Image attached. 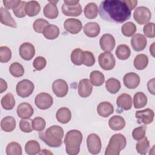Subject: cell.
Wrapping results in <instances>:
<instances>
[{"mask_svg":"<svg viewBox=\"0 0 155 155\" xmlns=\"http://www.w3.org/2000/svg\"><path fill=\"white\" fill-rule=\"evenodd\" d=\"M1 104L4 109L6 110H12L15 105V99L13 95L10 93H7L2 97Z\"/></svg>","mask_w":155,"mask_h":155,"instance_id":"obj_36","label":"cell"},{"mask_svg":"<svg viewBox=\"0 0 155 155\" xmlns=\"http://www.w3.org/2000/svg\"><path fill=\"white\" fill-rule=\"evenodd\" d=\"M65 30L71 34L74 35L79 33L82 28V24L80 20L75 18L67 19L64 23Z\"/></svg>","mask_w":155,"mask_h":155,"instance_id":"obj_12","label":"cell"},{"mask_svg":"<svg viewBox=\"0 0 155 155\" xmlns=\"http://www.w3.org/2000/svg\"><path fill=\"white\" fill-rule=\"evenodd\" d=\"M20 56L25 61L31 60L35 54L34 45L30 42H24L21 45L19 48Z\"/></svg>","mask_w":155,"mask_h":155,"instance_id":"obj_14","label":"cell"},{"mask_svg":"<svg viewBox=\"0 0 155 155\" xmlns=\"http://www.w3.org/2000/svg\"><path fill=\"white\" fill-rule=\"evenodd\" d=\"M99 44L102 50L110 52L112 51L115 47V39L111 34H104L99 39Z\"/></svg>","mask_w":155,"mask_h":155,"instance_id":"obj_13","label":"cell"},{"mask_svg":"<svg viewBox=\"0 0 155 155\" xmlns=\"http://www.w3.org/2000/svg\"><path fill=\"white\" fill-rule=\"evenodd\" d=\"M115 53L119 59L126 60L130 56L131 50L127 45L121 44L117 46Z\"/></svg>","mask_w":155,"mask_h":155,"instance_id":"obj_35","label":"cell"},{"mask_svg":"<svg viewBox=\"0 0 155 155\" xmlns=\"http://www.w3.org/2000/svg\"><path fill=\"white\" fill-rule=\"evenodd\" d=\"M147 96L141 91L136 93L133 96V104L136 109H139L144 107L147 104Z\"/></svg>","mask_w":155,"mask_h":155,"instance_id":"obj_32","label":"cell"},{"mask_svg":"<svg viewBox=\"0 0 155 155\" xmlns=\"http://www.w3.org/2000/svg\"><path fill=\"white\" fill-rule=\"evenodd\" d=\"M46 64L47 61L45 58L42 56L36 57L33 62V66L34 67L35 70L38 71H40L44 69V68H45V67L46 66Z\"/></svg>","mask_w":155,"mask_h":155,"instance_id":"obj_48","label":"cell"},{"mask_svg":"<svg viewBox=\"0 0 155 155\" xmlns=\"http://www.w3.org/2000/svg\"><path fill=\"white\" fill-rule=\"evenodd\" d=\"M87 146L88 151L91 154H99L102 147L101 140L99 136L95 133L90 134L87 139Z\"/></svg>","mask_w":155,"mask_h":155,"instance_id":"obj_9","label":"cell"},{"mask_svg":"<svg viewBox=\"0 0 155 155\" xmlns=\"http://www.w3.org/2000/svg\"><path fill=\"white\" fill-rule=\"evenodd\" d=\"M147 41L144 35L140 33H137L134 35L131 39V44L134 49L136 51H140L143 50L147 46Z\"/></svg>","mask_w":155,"mask_h":155,"instance_id":"obj_17","label":"cell"},{"mask_svg":"<svg viewBox=\"0 0 155 155\" xmlns=\"http://www.w3.org/2000/svg\"><path fill=\"white\" fill-rule=\"evenodd\" d=\"M82 134L78 130L68 131L65 136L64 143L66 153L69 155H76L79 153L80 145L82 141Z\"/></svg>","mask_w":155,"mask_h":155,"instance_id":"obj_3","label":"cell"},{"mask_svg":"<svg viewBox=\"0 0 155 155\" xmlns=\"http://www.w3.org/2000/svg\"><path fill=\"white\" fill-rule=\"evenodd\" d=\"M71 61L76 65L83 64L84 59V51L77 48L74 49L71 53Z\"/></svg>","mask_w":155,"mask_h":155,"instance_id":"obj_38","label":"cell"},{"mask_svg":"<svg viewBox=\"0 0 155 155\" xmlns=\"http://www.w3.org/2000/svg\"><path fill=\"white\" fill-rule=\"evenodd\" d=\"M108 125L114 131L121 130L125 126V120L123 117L119 115H114L109 119Z\"/></svg>","mask_w":155,"mask_h":155,"instance_id":"obj_25","label":"cell"},{"mask_svg":"<svg viewBox=\"0 0 155 155\" xmlns=\"http://www.w3.org/2000/svg\"><path fill=\"white\" fill-rule=\"evenodd\" d=\"M16 111L18 116L24 119L30 118L34 113L32 106L27 102L19 104L17 107Z\"/></svg>","mask_w":155,"mask_h":155,"instance_id":"obj_18","label":"cell"},{"mask_svg":"<svg viewBox=\"0 0 155 155\" xmlns=\"http://www.w3.org/2000/svg\"><path fill=\"white\" fill-rule=\"evenodd\" d=\"M5 152L7 155H21L22 147L19 143L12 142L7 145Z\"/></svg>","mask_w":155,"mask_h":155,"instance_id":"obj_39","label":"cell"},{"mask_svg":"<svg viewBox=\"0 0 155 155\" xmlns=\"http://www.w3.org/2000/svg\"><path fill=\"white\" fill-rule=\"evenodd\" d=\"M57 120L63 124L68 123L71 118V112L70 110L67 107L60 108L56 113Z\"/></svg>","mask_w":155,"mask_h":155,"instance_id":"obj_26","label":"cell"},{"mask_svg":"<svg viewBox=\"0 0 155 155\" xmlns=\"http://www.w3.org/2000/svg\"><path fill=\"white\" fill-rule=\"evenodd\" d=\"M134 19L140 25L147 24L151 18V13L148 8L144 6L137 7L133 13Z\"/></svg>","mask_w":155,"mask_h":155,"instance_id":"obj_6","label":"cell"},{"mask_svg":"<svg viewBox=\"0 0 155 155\" xmlns=\"http://www.w3.org/2000/svg\"><path fill=\"white\" fill-rule=\"evenodd\" d=\"M143 31L145 36H146L147 37L150 38H154V23L148 22L147 24H146L143 28Z\"/></svg>","mask_w":155,"mask_h":155,"instance_id":"obj_49","label":"cell"},{"mask_svg":"<svg viewBox=\"0 0 155 155\" xmlns=\"http://www.w3.org/2000/svg\"><path fill=\"white\" fill-rule=\"evenodd\" d=\"M35 103L38 108L41 110H47L50 108L53 105V99L49 93L42 92L36 96Z\"/></svg>","mask_w":155,"mask_h":155,"instance_id":"obj_8","label":"cell"},{"mask_svg":"<svg viewBox=\"0 0 155 155\" xmlns=\"http://www.w3.org/2000/svg\"><path fill=\"white\" fill-rule=\"evenodd\" d=\"M116 104L118 108L122 110H129L132 107V98L130 94L122 93L117 97Z\"/></svg>","mask_w":155,"mask_h":155,"instance_id":"obj_20","label":"cell"},{"mask_svg":"<svg viewBox=\"0 0 155 155\" xmlns=\"http://www.w3.org/2000/svg\"><path fill=\"white\" fill-rule=\"evenodd\" d=\"M16 122L15 118L10 116L4 117L1 121V129L5 132H12L16 128Z\"/></svg>","mask_w":155,"mask_h":155,"instance_id":"obj_28","label":"cell"},{"mask_svg":"<svg viewBox=\"0 0 155 155\" xmlns=\"http://www.w3.org/2000/svg\"><path fill=\"white\" fill-rule=\"evenodd\" d=\"M32 128L37 131H42L45 127L46 122L44 118L41 117H36L31 120Z\"/></svg>","mask_w":155,"mask_h":155,"instance_id":"obj_43","label":"cell"},{"mask_svg":"<svg viewBox=\"0 0 155 155\" xmlns=\"http://www.w3.org/2000/svg\"><path fill=\"white\" fill-rule=\"evenodd\" d=\"M90 81L94 86H101L105 81V77L102 73L98 70H94L90 74Z\"/></svg>","mask_w":155,"mask_h":155,"instance_id":"obj_34","label":"cell"},{"mask_svg":"<svg viewBox=\"0 0 155 155\" xmlns=\"http://www.w3.org/2000/svg\"><path fill=\"white\" fill-rule=\"evenodd\" d=\"M95 63V58L93 53L89 51H84V59L83 64L87 67L93 66Z\"/></svg>","mask_w":155,"mask_h":155,"instance_id":"obj_50","label":"cell"},{"mask_svg":"<svg viewBox=\"0 0 155 155\" xmlns=\"http://www.w3.org/2000/svg\"><path fill=\"white\" fill-rule=\"evenodd\" d=\"M127 145L126 137L120 133L113 134L105 149V155H119Z\"/></svg>","mask_w":155,"mask_h":155,"instance_id":"obj_4","label":"cell"},{"mask_svg":"<svg viewBox=\"0 0 155 155\" xmlns=\"http://www.w3.org/2000/svg\"><path fill=\"white\" fill-rule=\"evenodd\" d=\"M35 89L34 84L28 79L19 81L16 87L17 94L21 97H27L30 96Z\"/></svg>","mask_w":155,"mask_h":155,"instance_id":"obj_5","label":"cell"},{"mask_svg":"<svg viewBox=\"0 0 155 155\" xmlns=\"http://www.w3.org/2000/svg\"><path fill=\"white\" fill-rule=\"evenodd\" d=\"M52 90L54 94L59 97H63L67 95L68 91V85L65 81L59 79L52 84Z\"/></svg>","mask_w":155,"mask_h":155,"instance_id":"obj_10","label":"cell"},{"mask_svg":"<svg viewBox=\"0 0 155 155\" xmlns=\"http://www.w3.org/2000/svg\"><path fill=\"white\" fill-rule=\"evenodd\" d=\"M64 130L59 125H52L48 128L45 132L39 133V137L47 145L51 147H59L62 143Z\"/></svg>","mask_w":155,"mask_h":155,"instance_id":"obj_2","label":"cell"},{"mask_svg":"<svg viewBox=\"0 0 155 155\" xmlns=\"http://www.w3.org/2000/svg\"><path fill=\"white\" fill-rule=\"evenodd\" d=\"M25 13L30 17L36 16L41 10V6L36 1H30L27 2L25 7Z\"/></svg>","mask_w":155,"mask_h":155,"instance_id":"obj_29","label":"cell"},{"mask_svg":"<svg viewBox=\"0 0 155 155\" xmlns=\"http://www.w3.org/2000/svg\"><path fill=\"white\" fill-rule=\"evenodd\" d=\"M154 42H153L150 47V53H151V55L153 57L154 56Z\"/></svg>","mask_w":155,"mask_h":155,"instance_id":"obj_58","label":"cell"},{"mask_svg":"<svg viewBox=\"0 0 155 155\" xmlns=\"http://www.w3.org/2000/svg\"><path fill=\"white\" fill-rule=\"evenodd\" d=\"M154 79L153 78L150 80L147 83V88L150 93L152 94H154Z\"/></svg>","mask_w":155,"mask_h":155,"instance_id":"obj_53","label":"cell"},{"mask_svg":"<svg viewBox=\"0 0 155 155\" xmlns=\"http://www.w3.org/2000/svg\"><path fill=\"white\" fill-rule=\"evenodd\" d=\"M26 3L27 2L21 1V3L16 8L13 9V12L17 18H21L25 16L26 13H25V7Z\"/></svg>","mask_w":155,"mask_h":155,"instance_id":"obj_47","label":"cell"},{"mask_svg":"<svg viewBox=\"0 0 155 155\" xmlns=\"http://www.w3.org/2000/svg\"><path fill=\"white\" fill-rule=\"evenodd\" d=\"M39 154H52V153L51 152H50L49 151H48V150H47V149H43V150H41L40 151V152H39Z\"/></svg>","mask_w":155,"mask_h":155,"instance_id":"obj_57","label":"cell"},{"mask_svg":"<svg viewBox=\"0 0 155 155\" xmlns=\"http://www.w3.org/2000/svg\"><path fill=\"white\" fill-rule=\"evenodd\" d=\"M136 30V26L132 22H127L124 24L121 28L122 34L126 37H130L134 35Z\"/></svg>","mask_w":155,"mask_h":155,"instance_id":"obj_42","label":"cell"},{"mask_svg":"<svg viewBox=\"0 0 155 155\" xmlns=\"http://www.w3.org/2000/svg\"><path fill=\"white\" fill-rule=\"evenodd\" d=\"M61 9L63 14L68 16H78L82 12L81 5L79 3L74 5H69L64 3L62 5Z\"/></svg>","mask_w":155,"mask_h":155,"instance_id":"obj_22","label":"cell"},{"mask_svg":"<svg viewBox=\"0 0 155 155\" xmlns=\"http://www.w3.org/2000/svg\"><path fill=\"white\" fill-rule=\"evenodd\" d=\"M124 85L129 89H134L140 84V77L136 73L130 72L125 74L123 78Z\"/></svg>","mask_w":155,"mask_h":155,"instance_id":"obj_15","label":"cell"},{"mask_svg":"<svg viewBox=\"0 0 155 155\" xmlns=\"http://www.w3.org/2000/svg\"><path fill=\"white\" fill-rule=\"evenodd\" d=\"M64 3L69 5H74L79 4V1L78 0H65Z\"/></svg>","mask_w":155,"mask_h":155,"instance_id":"obj_56","label":"cell"},{"mask_svg":"<svg viewBox=\"0 0 155 155\" xmlns=\"http://www.w3.org/2000/svg\"><path fill=\"white\" fill-rule=\"evenodd\" d=\"M98 7L94 2H89L85 5L84 9L85 16L90 19L96 18L98 15Z\"/></svg>","mask_w":155,"mask_h":155,"instance_id":"obj_30","label":"cell"},{"mask_svg":"<svg viewBox=\"0 0 155 155\" xmlns=\"http://www.w3.org/2000/svg\"><path fill=\"white\" fill-rule=\"evenodd\" d=\"M21 1L20 0H3L2 2L4 5V7L6 8V9H14L16 8L20 3Z\"/></svg>","mask_w":155,"mask_h":155,"instance_id":"obj_52","label":"cell"},{"mask_svg":"<svg viewBox=\"0 0 155 155\" xmlns=\"http://www.w3.org/2000/svg\"><path fill=\"white\" fill-rule=\"evenodd\" d=\"M98 62L100 67L104 70H112L116 64V60L113 54L110 52L105 51L99 54Z\"/></svg>","mask_w":155,"mask_h":155,"instance_id":"obj_7","label":"cell"},{"mask_svg":"<svg viewBox=\"0 0 155 155\" xmlns=\"http://www.w3.org/2000/svg\"><path fill=\"white\" fill-rule=\"evenodd\" d=\"M58 1H50L49 2L45 5L43 9V13L46 18L52 19L58 17L59 12L56 3L58 2Z\"/></svg>","mask_w":155,"mask_h":155,"instance_id":"obj_19","label":"cell"},{"mask_svg":"<svg viewBox=\"0 0 155 155\" xmlns=\"http://www.w3.org/2000/svg\"><path fill=\"white\" fill-rule=\"evenodd\" d=\"M12 58V51L7 46L0 47V62L6 63Z\"/></svg>","mask_w":155,"mask_h":155,"instance_id":"obj_44","label":"cell"},{"mask_svg":"<svg viewBox=\"0 0 155 155\" xmlns=\"http://www.w3.org/2000/svg\"><path fill=\"white\" fill-rule=\"evenodd\" d=\"M150 148V142L147 137L138 140L136 145V149L140 154H146Z\"/></svg>","mask_w":155,"mask_h":155,"instance_id":"obj_40","label":"cell"},{"mask_svg":"<svg viewBox=\"0 0 155 155\" xmlns=\"http://www.w3.org/2000/svg\"><path fill=\"white\" fill-rule=\"evenodd\" d=\"M19 128L22 132L24 133H30L33 130L30 123L28 120L24 119L21 120L19 122Z\"/></svg>","mask_w":155,"mask_h":155,"instance_id":"obj_51","label":"cell"},{"mask_svg":"<svg viewBox=\"0 0 155 155\" xmlns=\"http://www.w3.org/2000/svg\"><path fill=\"white\" fill-rule=\"evenodd\" d=\"M0 81H1V83H0V85H1L0 93H2L5 91L7 89V84L6 81L5 80H4L2 78H1Z\"/></svg>","mask_w":155,"mask_h":155,"instance_id":"obj_55","label":"cell"},{"mask_svg":"<svg viewBox=\"0 0 155 155\" xmlns=\"http://www.w3.org/2000/svg\"><path fill=\"white\" fill-rule=\"evenodd\" d=\"M148 64V58L145 54H139L134 59V67L138 70L145 69Z\"/></svg>","mask_w":155,"mask_h":155,"instance_id":"obj_31","label":"cell"},{"mask_svg":"<svg viewBox=\"0 0 155 155\" xmlns=\"http://www.w3.org/2000/svg\"><path fill=\"white\" fill-rule=\"evenodd\" d=\"M93 90V86L88 79H81L78 84V94L83 98L90 96Z\"/></svg>","mask_w":155,"mask_h":155,"instance_id":"obj_16","label":"cell"},{"mask_svg":"<svg viewBox=\"0 0 155 155\" xmlns=\"http://www.w3.org/2000/svg\"><path fill=\"white\" fill-rule=\"evenodd\" d=\"M98 10L101 18L105 21L116 23H122L126 21L131 15V10L124 1H103L100 3Z\"/></svg>","mask_w":155,"mask_h":155,"instance_id":"obj_1","label":"cell"},{"mask_svg":"<svg viewBox=\"0 0 155 155\" xmlns=\"http://www.w3.org/2000/svg\"><path fill=\"white\" fill-rule=\"evenodd\" d=\"M49 24V22L47 20L42 18H39L34 21L33 24V28L36 32L41 33H42L44 28Z\"/></svg>","mask_w":155,"mask_h":155,"instance_id":"obj_45","label":"cell"},{"mask_svg":"<svg viewBox=\"0 0 155 155\" xmlns=\"http://www.w3.org/2000/svg\"><path fill=\"white\" fill-rule=\"evenodd\" d=\"M124 2L127 4V5L128 7V8L131 10L134 9L136 6L137 4V1H127V0H124Z\"/></svg>","mask_w":155,"mask_h":155,"instance_id":"obj_54","label":"cell"},{"mask_svg":"<svg viewBox=\"0 0 155 155\" xmlns=\"http://www.w3.org/2000/svg\"><path fill=\"white\" fill-rule=\"evenodd\" d=\"M9 71L10 74L15 78H19L24 75V68L23 66L19 62H13L9 67Z\"/></svg>","mask_w":155,"mask_h":155,"instance_id":"obj_41","label":"cell"},{"mask_svg":"<svg viewBox=\"0 0 155 155\" xmlns=\"http://www.w3.org/2000/svg\"><path fill=\"white\" fill-rule=\"evenodd\" d=\"M97 111L99 116L103 117H107L113 113L114 107L110 102L104 101L97 105Z\"/></svg>","mask_w":155,"mask_h":155,"instance_id":"obj_24","label":"cell"},{"mask_svg":"<svg viewBox=\"0 0 155 155\" xmlns=\"http://www.w3.org/2000/svg\"><path fill=\"white\" fill-rule=\"evenodd\" d=\"M25 151L27 154L35 155L39 153L41 151L40 145L36 140H30L26 143L25 145Z\"/></svg>","mask_w":155,"mask_h":155,"instance_id":"obj_37","label":"cell"},{"mask_svg":"<svg viewBox=\"0 0 155 155\" xmlns=\"http://www.w3.org/2000/svg\"><path fill=\"white\" fill-rule=\"evenodd\" d=\"M101 28L99 25L95 22H89L87 23L83 28L84 34L90 38H95L100 33Z\"/></svg>","mask_w":155,"mask_h":155,"instance_id":"obj_23","label":"cell"},{"mask_svg":"<svg viewBox=\"0 0 155 155\" xmlns=\"http://www.w3.org/2000/svg\"><path fill=\"white\" fill-rule=\"evenodd\" d=\"M121 87L120 81L114 78L108 79L105 82V88L111 94L117 93Z\"/></svg>","mask_w":155,"mask_h":155,"instance_id":"obj_33","label":"cell"},{"mask_svg":"<svg viewBox=\"0 0 155 155\" xmlns=\"http://www.w3.org/2000/svg\"><path fill=\"white\" fill-rule=\"evenodd\" d=\"M154 116V113L153 110L148 108L137 111L135 113V117L137 119V122L139 124L142 123L145 125L151 124L153 121Z\"/></svg>","mask_w":155,"mask_h":155,"instance_id":"obj_11","label":"cell"},{"mask_svg":"<svg viewBox=\"0 0 155 155\" xmlns=\"http://www.w3.org/2000/svg\"><path fill=\"white\" fill-rule=\"evenodd\" d=\"M146 125H142L135 128L132 131V136L136 140H139L143 138L146 133Z\"/></svg>","mask_w":155,"mask_h":155,"instance_id":"obj_46","label":"cell"},{"mask_svg":"<svg viewBox=\"0 0 155 155\" xmlns=\"http://www.w3.org/2000/svg\"><path fill=\"white\" fill-rule=\"evenodd\" d=\"M0 21L3 25L16 28L17 24L15 19L11 16L8 10L4 7L0 8Z\"/></svg>","mask_w":155,"mask_h":155,"instance_id":"obj_21","label":"cell"},{"mask_svg":"<svg viewBox=\"0 0 155 155\" xmlns=\"http://www.w3.org/2000/svg\"><path fill=\"white\" fill-rule=\"evenodd\" d=\"M59 28L58 26L49 24L44 28L42 31V35L46 39L53 40L56 39L59 36Z\"/></svg>","mask_w":155,"mask_h":155,"instance_id":"obj_27","label":"cell"}]
</instances>
